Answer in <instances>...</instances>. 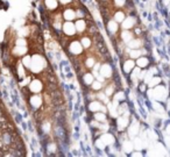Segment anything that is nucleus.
I'll return each mask as SVG.
<instances>
[{"label":"nucleus","instance_id":"nucleus-1","mask_svg":"<svg viewBox=\"0 0 170 157\" xmlns=\"http://www.w3.org/2000/svg\"><path fill=\"white\" fill-rule=\"evenodd\" d=\"M101 39H103V37H101ZM101 39H99V41H98V42H97V44H98V47H100V42L103 41V40H101ZM100 50H101V48H100ZM103 51H104V52H107V50H106V48H105V46H103Z\"/></svg>","mask_w":170,"mask_h":157}]
</instances>
